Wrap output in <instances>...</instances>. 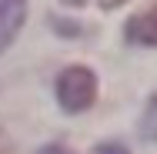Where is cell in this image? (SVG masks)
I'll list each match as a JSON object with an SVG mask.
<instances>
[{"label": "cell", "instance_id": "1", "mask_svg": "<svg viewBox=\"0 0 157 154\" xmlns=\"http://www.w3.org/2000/svg\"><path fill=\"white\" fill-rule=\"evenodd\" d=\"M57 101H60V107L67 114L87 111V107L97 101V77H94V70L84 67V64H74V67L60 70V77H57Z\"/></svg>", "mask_w": 157, "mask_h": 154}, {"label": "cell", "instance_id": "2", "mask_svg": "<svg viewBox=\"0 0 157 154\" xmlns=\"http://www.w3.org/2000/svg\"><path fill=\"white\" fill-rule=\"evenodd\" d=\"M124 37L134 47H157V0L147 10H137L124 24Z\"/></svg>", "mask_w": 157, "mask_h": 154}, {"label": "cell", "instance_id": "3", "mask_svg": "<svg viewBox=\"0 0 157 154\" xmlns=\"http://www.w3.org/2000/svg\"><path fill=\"white\" fill-rule=\"evenodd\" d=\"M27 20V0H0V54L13 44Z\"/></svg>", "mask_w": 157, "mask_h": 154}, {"label": "cell", "instance_id": "4", "mask_svg": "<svg viewBox=\"0 0 157 154\" xmlns=\"http://www.w3.org/2000/svg\"><path fill=\"white\" fill-rule=\"evenodd\" d=\"M144 134L157 141V94L151 97V104H147V114H144Z\"/></svg>", "mask_w": 157, "mask_h": 154}, {"label": "cell", "instance_id": "5", "mask_svg": "<svg viewBox=\"0 0 157 154\" xmlns=\"http://www.w3.org/2000/svg\"><path fill=\"white\" fill-rule=\"evenodd\" d=\"M94 154H130L127 148H121V144H100Z\"/></svg>", "mask_w": 157, "mask_h": 154}, {"label": "cell", "instance_id": "6", "mask_svg": "<svg viewBox=\"0 0 157 154\" xmlns=\"http://www.w3.org/2000/svg\"><path fill=\"white\" fill-rule=\"evenodd\" d=\"M37 154H74L70 148H63V144H47V148H40Z\"/></svg>", "mask_w": 157, "mask_h": 154}, {"label": "cell", "instance_id": "7", "mask_svg": "<svg viewBox=\"0 0 157 154\" xmlns=\"http://www.w3.org/2000/svg\"><path fill=\"white\" fill-rule=\"evenodd\" d=\"M0 154H10V137H7L3 127H0Z\"/></svg>", "mask_w": 157, "mask_h": 154}, {"label": "cell", "instance_id": "8", "mask_svg": "<svg viewBox=\"0 0 157 154\" xmlns=\"http://www.w3.org/2000/svg\"><path fill=\"white\" fill-rule=\"evenodd\" d=\"M104 10H114V7H121V3H127V0H97Z\"/></svg>", "mask_w": 157, "mask_h": 154}, {"label": "cell", "instance_id": "9", "mask_svg": "<svg viewBox=\"0 0 157 154\" xmlns=\"http://www.w3.org/2000/svg\"><path fill=\"white\" fill-rule=\"evenodd\" d=\"M63 3H70V7H80V3H84V0H63Z\"/></svg>", "mask_w": 157, "mask_h": 154}]
</instances>
